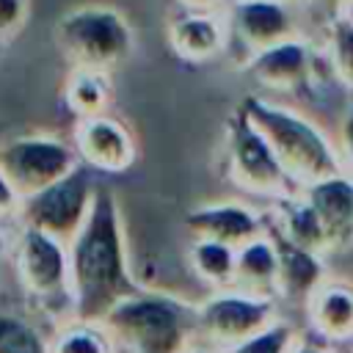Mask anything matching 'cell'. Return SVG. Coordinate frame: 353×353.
Instances as JSON below:
<instances>
[{
    "label": "cell",
    "mask_w": 353,
    "mask_h": 353,
    "mask_svg": "<svg viewBox=\"0 0 353 353\" xmlns=\"http://www.w3.org/2000/svg\"><path fill=\"white\" fill-rule=\"evenodd\" d=\"M66 251L77 320L99 323L119 301L141 290L130 268L121 207L110 188L97 185L91 212L80 232L66 243Z\"/></svg>",
    "instance_id": "cell-1"
},
{
    "label": "cell",
    "mask_w": 353,
    "mask_h": 353,
    "mask_svg": "<svg viewBox=\"0 0 353 353\" xmlns=\"http://www.w3.org/2000/svg\"><path fill=\"white\" fill-rule=\"evenodd\" d=\"M196 301L141 287L99 323L116 353H185L196 345Z\"/></svg>",
    "instance_id": "cell-2"
},
{
    "label": "cell",
    "mask_w": 353,
    "mask_h": 353,
    "mask_svg": "<svg viewBox=\"0 0 353 353\" xmlns=\"http://www.w3.org/2000/svg\"><path fill=\"white\" fill-rule=\"evenodd\" d=\"M240 110L268 141L276 160L298 188L323 179L334 171H342L334 138L295 108L251 94L240 102Z\"/></svg>",
    "instance_id": "cell-3"
},
{
    "label": "cell",
    "mask_w": 353,
    "mask_h": 353,
    "mask_svg": "<svg viewBox=\"0 0 353 353\" xmlns=\"http://www.w3.org/2000/svg\"><path fill=\"white\" fill-rule=\"evenodd\" d=\"M55 44L72 69L113 72L135 47V33L127 17L102 3H85L69 8L55 22Z\"/></svg>",
    "instance_id": "cell-4"
},
{
    "label": "cell",
    "mask_w": 353,
    "mask_h": 353,
    "mask_svg": "<svg viewBox=\"0 0 353 353\" xmlns=\"http://www.w3.org/2000/svg\"><path fill=\"white\" fill-rule=\"evenodd\" d=\"M14 270L36 312L47 314L55 325L74 317L66 243L39 229L19 226L14 240Z\"/></svg>",
    "instance_id": "cell-5"
},
{
    "label": "cell",
    "mask_w": 353,
    "mask_h": 353,
    "mask_svg": "<svg viewBox=\"0 0 353 353\" xmlns=\"http://www.w3.org/2000/svg\"><path fill=\"white\" fill-rule=\"evenodd\" d=\"M279 317V301L273 298H256L234 287L210 290L196 301V345L215 353L259 334Z\"/></svg>",
    "instance_id": "cell-6"
},
{
    "label": "cell",
    "mask_w": 353,
    "mask_h": 353,
    "mask_svg": "<svg viewBox=\"0 0 353 353\" xmlns=\"http://www.w3.org/2000/svg\"><path fill=\"white\" fill-rule=\"evenodd\" d=\"M226 174L243 193L259 196L265 201H276L301 190L240 108L226 121Z\"/></svg>",
    "instance_id": "cell-7"
},
{
    "label": "cell",
    "mask_w": 353,
    "mask_h": 353,
    "mask_svg": "<svg viewBox=\"0 0 353 353\" xmlns=\"http://www.w3.org/2000/svg\"><path fill=\"white\" fill-rule=\"evenodd\" d=\"M91 174H94L91 168L77 165L72 174L52 182L50 188L33 196H25L19 201L17 223L39 229L61 243H69L85 223L91 204H94L97 182Z\"/></svg>",
    "instance_id": "cell-8"
},
{
    "label": "cell",
    "mask_w": 353,
    "mask_h": 353,
    "mask_svg": "<svg viewBox=\"0 0 353 353\" xmlns=\"http://www.w3.org/2000/svg\"><path fill=\"white\" fill-rule=\"evenodd\" d=\"M77 165L80 160L74 146L58 135L30 132L0 143V171L22 199L50 188Z\"/></svg>",
    "instance_id": "cell-9"
},
{
    "label": "cell",
    "mask_w": 353,
    "mask_h": 353,
    "mask_svg": "<svg viewBox=\"0 0 353 353\" xmlns=\"http://www.w3.org/2000/svg\"><path fill=\"white\" fill-rule=\"evenodd\" d=\"M223 17L229 30L226 50L237 47L243 61L265 47L303 36L298 19L301 11L292 0H229Z\"/></svg>",
    "instance_id": "cell-10"
},
{
    "label": "cell",
    "mask_w": 353,
    "mask_h": 353,
    "mask_svg": "<svg viewBox=\"0 0 353 353\" xmlns=\"http://www.w3.org/2000/svg\"><path fill=\"white\" fill-rule=\"evenodd\" d=\"M323 66V50H317L306 36H295L248 55L240 69L268 94H298L317 80Z\"/></svg>",
    "instance_id": "cell-11"
},
{
    "label": "cell",
    "mask_w": 353,
    "mask_h": 353,
    "mask_svg": "<svg viewBox=\"0 0 353 353\" xmlns=\"http://www.w3.org/2000/svg\"><path fill=\"white\" fill-rule=\"evenodd\" d=\"M72 146L77 152L80 165L99 174H121L138 157L132 132L127 130L124 121H119L110 113L77 119Z\"/></svg>",
    "instance_id": "cell-12"
},
{
    "label": "cell",
    "mask_w": 353,
    "mask_h": 353,
    "mask_svg": "<svg viewBox=\"0 0 353 353\" xmlns=\"http://www.w3.org/2000/svg\"><path fill=\"white\" fill-rule=\"evenodd\" d=\"M185 229L190 232V237H207L240 248L248 240L265 234L268 221L265 212L245 201H212L193 207L185 215Z\"/></svg>",
    "instance_id": "cell-13"
},
{
    "label": "cell",
    "mask_w": 353,
    "mask_h": 353,
    "mask_svg": "<svg viewBox=\"0 0 353 353\" xmlns=\"http://www.w3.org/2000/svg\"><path fill=\"white\" fill-rule=\"evenodd\" d=\"M301 193L314 207L323 223L328 254L350 245L353 243V176L345 171H334L323 179L303 185Z\"/></svg>",
    "instance_id": "cell-14"
},
{
    "label": "cell",
    "mask_w": 353,
    "mask_h": 353,
    "mask_svg": "<svg viewBox=\"0 0 353 353\" xmlns=\"http://www.w3.org/2000/svg\"><path fill=\"white\" fill-rule=\"evenodd\" d=\"M303 314L320 339L336 347L353 345V281L328 276L306 301Z\"/></svg>",
    "instance_id": "cell-15"
},
{
    "label": "cell",
    "mask_w": 353,
    "mask_h": 353,
    "mask_svg": "<svg viewBox=\"0 0 353 353\" xmlns=\"http://www.w3.org/2000/svg\"><path fill=\"white\" fill-rule=\"evenodd\" d=\"M229 30L226 17L207 11H182L168 22V47L176 58L204 63L226 52Z\"/></svg>",
    "instance_id": "cell-16"
},
{
    "label": "cell",
    "mask_w": 353,
    "mask_h": 353,
    "mask_svg": "<svg viewBox=\"0 0 353 353\" xmlns=\"http://www.w3.org/2000/svg\"><path fill=\"white\" fill-rule=\"evenodd\" d=\"M279 245V306L290 303L303 312L312 292L328 279L325 273V256L309 248H301L295 243H287L276 237Z\"/></svg>",
    "instance_id": "cell-17"
},
{
    "label": "cell",
    "mask_w": 353,
    "mask_h": 353,
    "mask_svg": "<svg viewBox=\"0 0 353 353\" xmlns=\"http://www.w3.org/2000/svg\"><path fill=\"white\" fill-rule=\"evenodd\" d=\"M270 210L265 212V221H268V232L287 240V243H295L301 248H309V251H317V254H328V243H325V232H323V223L314 212V207L306 201V196L301 190L290 193V196H281L276 201H268Z\"/></svg>",
    "instance_id": "cell-18"
},
{
    "label": "cell",
    "mask_w": 353,
    "mask_h": 353,
    "mask_svg": "<svg viewBox=\"0 0 353 353\" xmlns=\"http://www.w3.org/2000/svg\"><path fill=\"white\" fill-rule=\"evenodd\" d=\"M234 290L279 301V245L270 232L248 240L237 248Z\"/></svg>",
    "instance_id": "cell-19"
},
{
    "label": "cell",
    "mask_w": 353,
    "mask_h": 353,
    "mask_svg": "<svg viewBox=\"0 0 353 353\" xmlns=\"http://www.w3.org/2000/svg\"><path fill=\"white\" fill-rule=\"evenodd\" d=\"M188 265H190V273L207 290H226L234 284L237 248L218 240H207V237H190Z\"/></svg>",
    "instance_id": "cell-20"
},
{
    "label": "cell",
    "mask_w": 353,
    "mask_h": 353,
    "mask_svg": "<svg viewBox=\"0 0 353 353\" xmlns=\"http://www.w3.org/2000/svg\"><path fill=\"white\" fill-rule=\"evenodd\" d=\"M63 102L74 119H88L108 113L113 102L110 72L99 69H72L63 83Z\"/></svg>",
    "instance_id": "cell-21"
},
{
    "label": "cell",
    "mask_w": 353,
    "mask_h": 353,
    "mask_svg": "<svg viewBox=\"0 0 353 353\" xmlns=\"http://www.w3.org/2000/svg\"><path fill=\"white\" fill-rule=\"evenodd\" d=\"M50 353H116V347L102 323L72 317L50 334Z\"/></svg>",
    "instance_id": "cell-22"
},
{
    "label": "cell",
    "mask_w": 353,
    "mask_h": 353,
    "mask_svg": "<svg viewBox=\"0 0 353 353\" xmlns=\"http://www.w3.org/2000/svg\"><path fill=\"white\" fill-rule=\"evenodd\" d=\"M323 55L336 83L353 94V22L345 17L331 19L323 28Z\"/></svg>",
    "instance_id": "cell-23"
},
{
    "label": "cell",
    "mask_w": 353,
    "mask_h": 353,
    "mask_svg": "<svg viewBox=\"0 0 353 353\" xmlns=\"http://www.w3.org/2000/svg\"><path fill=\"white\" fill-rule=\"evenodd\" d=\"M0 353H50V336L36 320L0 306Z\"/></svg>",
    "instance_id": "cell-24"
},
{
    "label": "cell",
    "mask_w": 353,
    "mask_h": 353,
    "mask_svg": "<svg viewBox=\"0 0 353 353\" xmlns=\"http://www.w3.org/2000/svg\"><path fill=\"white\" fill-rule=\"evenodd\" d=\"M295 336H298V328L287 317H279L259 334H254L237 345H229L223 350H215V353H290Z\"/></svg>",
    "instance_id": "cell-25"
},
{
    "label": "cell",
    "mask_w": 353,
    "mask_h": 353,
    "mask_svg": "<svg viewBox=\"0 0 353 353\" xmlns=\"http://www.w3.org/2000/svg\"><path fill=\"white\" fill-rule=\"evenodd\" d=\"M334 146L339 157V168L353 176V102L334 121Z\"/></svg>",
    "instance_id": "cell-26"
},
{
    "label": "cell",
    "mask_w": 353,
    "mask_h": 353,
    "mask_svg": "<svg viewBox=\"0 0 353 353\" xmlns=\"http://www.w3.org/2000/svg\"><path fill=\"white\" fill-rule=\"evenodd\" d=\"M292 3H295L298 11L312 14L314 19H320L323 28H325L331 19L342 17V11H345V6H347V0H292Z\"/></svg>",
    "instance_id": "cell-27"
},
{
    "label": "cell",
    "mask_w": 353,
    "mask_h": 353,
    "mask_svg": "<svg viewBox=\"0 0 353 353\" xmlns=\"http://www.w3.org/2000/svg\"><path fill=\"white\" fill-rule=\"evenodd\" d=\"M28 19V0H0V36H14Z\"/></svg>",
    "instance_id": "cell-28"
},
{
    "label": "cell",
    "mask_w": 353,
    "mask_h": 353,
    "mask_svg": "<svg viewBox=\"0 0 353 353\" xmlns=\"http://www.w3.org/2000/svg\"><path fill=\"white\" fill-rule=\"evenodd\" d=\"M19 201H22V196L14 190V185L8 182V176L0 171V221H6V218H17V212H19Z\"/></svg>",
    "instance_id": "cell-29"
},
{
    "label": "cell",
    "mask_w": 353,
    "mask_h": 353,
    "mask_svg": "<svg viewBox=\"0 0 353 353\" xmlns=\"http://www.w3.org/2000/svg\"><path fill=\"white\" fill-rule=\"evenodd\" d=\"M290 353H339V347L331 345V342H325V339H320L317 334L309 331V336H306V334H298V336H295Z\"/></svg>",
    "instance_id": "cell-30"
},
{
    "label": "cell",
    "mask_w": 353,
    "mask_h": 353,
    "mask_svg": "<svg viewBox=\"0 0 353 353\" xmlns=\"http://www.w3.org/2000/svg\"><path fill=\"white\" fill-rule=\"evenodd\" d=\"M182 11H207V14H221L226 11L229 0H176Z\"/></svg>",
    "instance_id": "cell-31"
},
{
    "label": "cell",
    "mask_w": 353,
    "mask_h": 353,
    "mask_svg": "<svg viewBox=\"0 0 353 353\" xmlns=\"http://www.w3.org/2000/svg\"><path fill=\"white\" fill-rule=\"evenodd\" d=\"M342 17L353 22V0H347V6H345V11H342Z\"/></svg>",
    "instance_id": "cell-32"
},
{
    "label": "cell",
    "mask_w": 353,
    "mask_h": 353,
    "mask_svg": "<svg viewBox=\"0 0 353 353\" xmlns=\"http://www.w3.org/2000/svg\"><path fill=\"white\" fill-rule=\"evenodd\" d=\"M185 353H210V350H207V347H201V345H193V347H188Z\"/></svg>",
    "instance_id": "cell-33"
},
{
    "label": "cell",
    "mask_w": 353,
    "mask_h": 353,
    "mask_svg": "<svg viewBox=\"0 0 353 353\" xmlns=\"http://www.w3.org/2000/svg\"><path fill=\"white\" fill-rule=\"evenodd\" d=\"M347 353H353V345H347Z\"/></svg>",
    "instance_id": "cell-34"
}]
</instances>
